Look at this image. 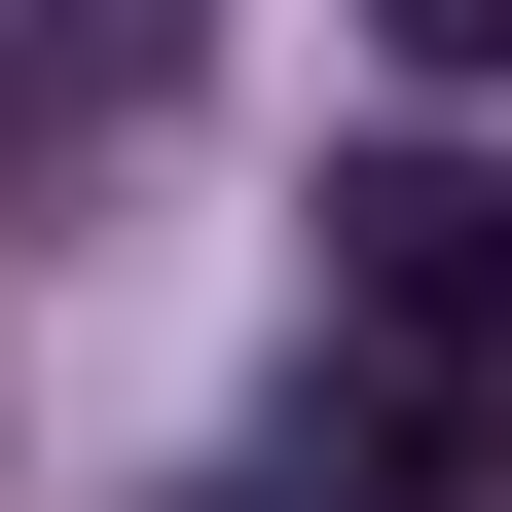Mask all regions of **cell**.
<instances>
[{
    "label": "cell",
    "instance_id": "obj_1",
    "mask_svg": "<svg viewBox=\"0 0 512 512\" xmlns=\"http://www.w3.org/2000/svg\"><path fill=\"white\" fill-rule=\"evenodd\" d=\"M330 330L403 403H512V147H366L330 183Z\"/></svg>",
    "mask_w": 512,
    "mask_h": 512
},
{
    "label": "cell",
    "instance_id": "obj_2",
    "mask_svg": "<svg viewBox=\"0 0 512 512\" xmlns=\"http://www.w3.org/2000/svg\"><path fill=\"white\" fill-rule=\"evenodd\" d=\"M403 74H512V0H403Z\"/></svg>",
    "mask_w": 512,
    "mask_h": 512
}]
</instances>
